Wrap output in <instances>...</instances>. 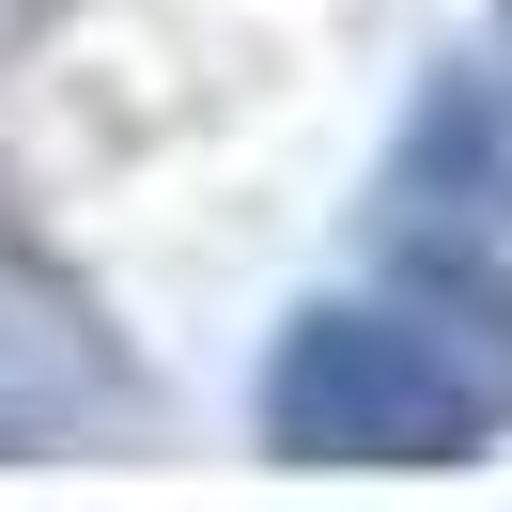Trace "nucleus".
I'll return each mask as SVG.
<instances>
[{
	"mask_svg": "<svg viewBox=\"0 0 512 512\" xmlns=\"http://www.w3.org/2000/svg\"><path fill=\"white\" fill-rule=\"evenodd\" d=\"M264 435L295 466H450L497 435V373L419 311H295L264 357Z\"/></svg>",
	"mask_w": 512,
	"mask_h": 512,
	"instance_id": "1",
	"label": "nucleus"
},
{
	"mask_svg": "<svg viewBox=\"0 0 512 512\" xmlns=\"http://www.w3.org/2000/svg\"><path fill=\"white\" fill-rule=\"evenodd\" d=\"M497 47H512V16H497ZM450 140H481V202L512 218V78H466L450 94Z\"/></svg>",
	"mask_w": 512,
	"mask_h": 512,
	"instance_id": "2",
	"label": "nucleus"
}]
</instances>
